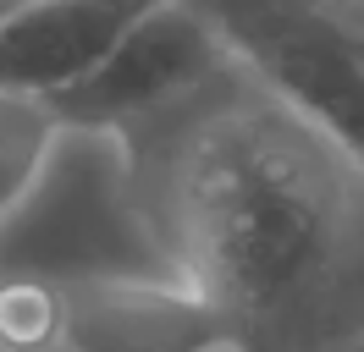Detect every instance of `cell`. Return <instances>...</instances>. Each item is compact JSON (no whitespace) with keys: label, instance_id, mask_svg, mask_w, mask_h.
Returning <instances> with one entry per match:
<instances>
[{"label":"cell","instance_id":"1","mask_svg":"<svg viewBox=\"0 0 364 352\" xmlns=\"http://www.w3.org/2000/svg\"><path fill=\"white\" fill-rule=\"evenodd\" d=\"M122 209L232 352H364V160L227 61L127 121Z\"/></svg>","mask_w":364,"mask_h":352},{"label":"cell","instance_id":"2","mask_svg":"<svg viewBox=\"0 0 364 352\" xmlns=\"http://www.w3.org/2000/svg\"><path fill=\"white\" fill-rule=\"evenodd\" d=\"M276 99L304 110L364 160V39L320 11V0H182Z\"/></svg>","mask_w":364,"mask_h":352},{"label":"cell","instance_id":"3","mask_svg":"<svg viewBox=\"0 0 364 352\" xmlns=\"http://www.w3.org/2000/svg\"><path fill=\"white\" fill-rule=\"evenodd\" d=\"M227 61L232 55L221 50V39L182 0H160L105 50V61L94 72H83L77 83L55 88L45 99L55 105L61 127L111 138L127 121L182 99L188 88H199L210 72H221Z\"/></svg>","mask_w":364,"mask_h":352},{"label":"cell","instance_id":"4","mask_svg":"<svg viewBox=\"0 0 364 352\" xmlns=\"http://www.w3.org/2000/svg\"><path fill=\"white\" fill-rule=\"evenodd\" d=\"M61 352H232L221 308L182 275H72Z\"/></svg>","mask_w":364,"mask_h":352},{"label":"cell","instance_id":"5","mask_svg":"<svg viewBox=\"0 0 364 352\" xmlns=\"http://www.w3.org/2000/svg\"><path fill=\"white\" fill-rule=\"evenodd\" d=\"M160 0H17L0 11V83L6 88H55L77 83L105 61L127 28Z\"/></svg>","mask_w":364,"mask_h":352},{"label":"cell","instance_id":"6","mask_svg":"<svg viewBox=\"0 0 364 352\" xmlns=\"http://www.w3.org/2000/svg\"><path fill=\"white\" fill-rule=\"evenodd\" d=\"M61 132L67 127H61V116L45 94L0 83V220L17 215L39 193Z\"/></svg>","mask_w":364,"mask_h":352},{"label":"cell","instance_id":"7","mask_svg":"<svg viewBox=\"0 0 364 352\" xmlns=\"http://www.w3.org/2000/svg\"><path fill=\"white\" fill-rule=\"evenodd\" d=\"M67 292L45 275L0 281V352H61Z\"/></svg>","mask_w":364,"mask_h":352},{"label":"cell","instance_id":"8","mask_svg":"<svg viewBox=\"0 0 364 352\" xmlns=\"http://www.w3.org/2000/svg\"><path fill=\"white\" fill-rule=\"evenodd\" d=\"M6 6H17V0H0V11H6Z\"/></svg>","mask_w":364,"mask_h":352}]
</instances>
